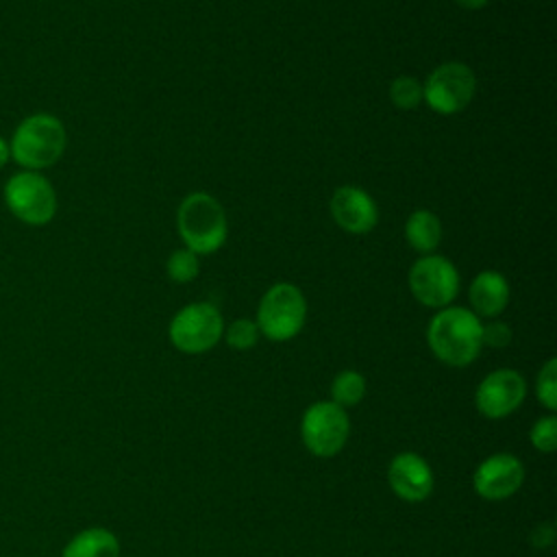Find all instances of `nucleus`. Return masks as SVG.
Listing matches in <instances>:
<instances>
[{
	"instance_id": "nucleus-14",
	"label": "nucleus",
	"mask_w": 557,
	"mask_h": 557,
	"mask_svg": "<svg viewBox=\"0 0 557 557\" xmlns=\"http://www.w3.org/2000/svg\"><path fill=\"white\" fill-rule=\"evenodd\" d=\"M468 298L476 318H496L509 302V283L500 272L483 270L474 276Z\"/></svg>"
},
{
	"instance_id": "nucleus-8",
	"label": "nucleus",
	"mask_w": 557,
	"mask_h": 557,
	"mask_svg": "<svg viewBox=\"0 0 557 557\" xmlns=\"http://www.w3.org/2000/svg\"><path fill=\"white\" fill-rule=\"evenodd\" d=\"M350 433V422L346 409L335 405L333 400H320L307 407L300 420V435L307 450L315 457H333L337 455Z\"/></svg>"
},
{
	"instance_id": "nucleus-12",
	"label": "nucleus",
	"mask_w": 557,
	"mask_h": 557,
	"mask_svg": "<svg viewBox=\"0 0 557 557\" xmlns=\"http://www.w3.org/2000/svg\"><path fill=\"white\" fill-rule=\"evenodd\" d=\"M387 481L392 492L407 500V503H420L431 496L435 479L431 466L416 453L405 450L398 453L387 468Z\"/></svg>"
},
{
	"instance_id": "nucleus-7",
	"label": "nucleus",
	"mask_w": 557,
	"mask_h": 557,
	"mask_svg": "<svg viewBox=\"0 0 557 557\" xmlns=\"http://www.w3.org/2000/svg\"><path fill=\"white\" fill-rule=\"evenodd\" d=\"M476 91L474 72L459 61L437 65L422 85V100L440 115L463 111Z\"/></svg>"
},
{
	"instance_id": "nucleus-22",
	"label": "nucleus",
	"mask_w": 557,
	"mask_h": 557,
	"mask_svg": "<svg viewBox=\"0 0 557 557\" xmlns=\"http://www.w3.org/2000/svg\"><path fill=\"white\" fill-rule=\"evenodd\" d=\"M257 339H259V326L255 320L237 318L226 329V344L235 350H248L257 344Z\"/></svg>"
},
{
	"instance_id": "nucleus-13",
	"label": "nucleus",
	"mask_w": 557,
	"mask_h": 557,
	"mask_svg": "<svg viewBox=\"0 0 557 557\" xmlns=\"http://www.w3.org/2000/svg\"><path fill=\"white\" fill-rule=\"evenodd\" d=\"M331 215L346 233L366 235L379 222V207L361 187L344 185L337 187L331 198Z\"/></svg>"
},
{
	"instance_id": "nucleus-24",
	"label": "nucleus",
	"mask_w": 557,
	"mask_h": 557,
	"mask_svg": "<svg viewBox=\"0 0 557 557\" xmlns=\"http://www.w3.org/2000/svg\"><path fill=\"white\" fill-rule=\"evenodd\" d=\"M553 537H555L553 527L550 524H540L535 529V533L531 535V544L533 546H548V544H553Z\"/></svg>"
},
{
	"instance_id": "nucleus-1",
	"label": "nucleus",
	"mask_w": 557,
	"mask_h": 557,
	"mask_svg": "<svg viewBox=\"0 0 557 557\" xmlns=\"http://www.w3.org/2000/svg\"><path fill=\"white\" fill-rule=\"evenodd\" d=\"M481 331L483 322L470 309L444 307L431 318L426 326V342L442 363L463 368L470 366L483 348Z\"/></svg>"
},
{
	"instance_id": "nucleus-4",
	"label": "nucleus",
	"mask_w": 557,
	"mask_h": 557,
	"mask_svg": "<svg viewBox=\"0 0 557 557\" xmlns=\"http://www.w3.org/2000/svg\"><path fill=\"white\" fill-rule=\"evenodd\" d=\"M2 198L13 218L28 226H46L57 213V191L41 172L22 170L11 174Z\"/></svg>"
},
{
	"instance_id": "nucleus-16",
	"label": "nucleus",
	"mask_w": 557,
	"mask_h": 557,
	"mask_svg": "<svg viewBox=\"0 0 557 557\" xmlns=\"http://www.w3.org/2000/svg\"><path fill=\"white\" fill-rule=\"evenodd\" d=\"M405 237L413 250L431 255L442 242V222L433 211L418 209L407 218Z\"/></svg>"
},
{
	"instance_id": "nucleus-6",
	"label": "nucleus",
	"mask_w": 557,
	"mask_h": 557,
	"mask_svg": "<svg viewBox=\"0 0 557 557\" xmlns=\"http://www.w3.org/2000/svg\"><path fill=\"white\" fill-rule=\"evenodd\" d=\"M224 335V320L215 305L191 302L183 307L170 322L168 337L172 346L187 355L211 350Z\"/></svg>"
},
{
	"instance_id": "nucleus-26",
	"label": "nucleus",
	"mask_w": 557,
	"mask_h": 557,
	"mask_svg": "<svg viewBox=\"0 0 557 557\" xmlns=\"http://www.w3.org/2000/svg\"><path fill=\"white\" fill-rule=\"evenodd\" d=\"M9 159H11V152H9V141L0 135V170L9 163Z\"/></svg>"
},
{
	"instance_id": "nucleus-10",
	"label": "nucleus",
	"mask_w": 557,
	"mask_h": 557,
	"mask_svg": "<svg viewBox=\"0 0 557 557\" xmlns=\"http://www.w3.org/2000/svg\"><path fill=\"white\" fill-rule=\"evenodd\" d=\"M527 396V381L518 370L498 368L490 372L474 392V405L481 416L500 420L513 413Z\"/></svg>"
},
{
	"instance_id": "nucleus-5",
	"label": "nucleus",
	"mask_w": 557,
	"mask_h": 557,
	"mask_svg": "<svg viewBox=\"0 0 557 557\" xmlns=\"http://www.w3.org/2000/svg\"><path fill=\"white\" fill-rule=\"evenodd\" d=\"M307 318V300L294 283H274L259 300L257 326L272 342L296 337Z\"/></svg>"
},
{
	"instance_id": "nucleus-11",
	"label": "nucleus",
	"mask_w": 557,
	"mask_h": 557,
	"mask_svg": "<svg viewBox=\"0 0 557 557\" xmlns=\"http://www.w3.org/2000/svg\"><path fill=\"white\" fill-rule=\"evenodd\" d=\"M524 481V466L511 453H496L483 459L474 474V492L485 500H503L516 494Z\"/></svg>"
},
{
	"instance_id": "nucleus-17",
	"label": "nucleus",
	"mask_w": 557,
	"mask_h": 557,
	"mask_svg": "<svg viewBox=\"0 0 557 557\" xmlns=\"http://www.w3.org/2000/svg\"><path fill=\"white\" fill-rule=\"evenodd\" d=\"M333 403L342 409L355 407L366 396V379L357 370H342L331 383Z\"/></svg>"
},
{
	"instance_id": "nucleus-23",
	"label": "nucleus",
	"mask_w": 557,
	"mask_h": 557,
	"mask_svg": "<svg viewBox=\"0 0 557 557\" xmlns=\"http://www.w3.org/2000/svg\"><path fill=\"white\" fill-rule=\"evenodd\" d=\"M481 339H483V346L505 348L511 342V329L505 322H498V320L487 322V324H483Z\"/></svg>"
},
{
	"instance_id": "nucleus-20",
	"label": "nucleus",
	"mask_w": 557,
	"mask_h": 557,
	"mask_svg": "<svg viewBox=\"0 0 557 557\" xmlns=\"http://www.w3.org/2000/svg\"><path fill=\"white\" fill-rule=\"evenodd\" d=\"M529 440L535 450L540 453H553L557 448V416L548 413L533 422L529 431Z\"/></svg>"
},
{
	"instance_id": "nucleus-25",
	"label": "nucleus",
	"mask_w": 557,
	"mask_h": 557,
	"mask_svg": "<svg viewBox=\"0 0 557 557\" xmlns=\"http://www.w3.org/2000/svg\"><path fill=\"white\" fill-rule=\"evenodd\" d=\"M455 2L468 11H476V9H483L490 0H455Z\"/></svg>"
},
{
	"instance_id": "nucleus-9",
	"label": "nucleus",
	"mask_w": 557,
	"mask_h": 557,
	"mask_svg": "<svg viewBox=\"0 0 557 557\" xmlns=\"http://www.w3.org/2000/svg\"><path fill=\"white\" fill-rule=\"evenodd\" d=\"M409 289L420 305L444 309L459 294V272L442 255H422L409 268Z\"/></svg>"
},
{
	"instance_id": "nucleus-21",
	"label": "nucleus",
	"mask_w": 557,
	"mask_h": 557,
	"mask_svg": "<svg viewBox=\"0 0 557 557\" xmlns=\"http://www.w3.org/2000/svg\"><path fill=\"white\" fill-rule=\"evenodd\" d=\"M535 394L546 409H557V359H548L537 372Z\"/></svg>"
},
{
	"instance_id": "nucleus-3",
	"label": "nucleus",
	"mask_w": 557,
	"mask_h": 557,
	"mask_svg": "<svg viewBox=\"0 0 557 557\" xmlns=\"http://www.w3.org/2000/svg\"><path fill=\"white\" fill-rule=\"evenodd\" d=\"M176 226L185 248L196 255L215 252L226 242L228 233L224 207L207 191H194L181 200Z\"/></svg>"
},
{
	"instance_id": "nucleus-15",
	"label": "nucleus",
	"mask_w": 557,
	"mask_h": 557,
	"mask_svg": "<svg viewBox=\"0 0 557 557\" xmlns=\"http://www.w3.org/2000/svg\"><path fill=\"white\" fill-rule=\"evenodd\" d=\"M61 557H120V542L109 529L91 527L76 533Z\"/></svg>"
},
{
	"instance_id": "nucleus-2",
	"label": "nucleus",
	"mask_w": 557,
	"mask_h": 557,
	"mask_svg": "<svg viewBox=\"0 0 557 557\" xmlns=\"http://www.w3.org/2000/svg\"><path fill=\"white\" fill-rule=\"evenodd\" d=\"M67 135L63 122L52 113H30L13 131L9 139L11 159L30 172L52 168L65 152Z\"/></svg>"
},
{
	"instance_id": "nucleus-19",
	"label": "nucleus",
	"mask_w": 557,
	"mask_h": 557,
	"mask_svg": "<svg viewBox=\"0 0 557 557\" xmlns=\"http://www.w3.org/2000/svg\"><path fill=\"white\" fill-rule=\"evenodd\" d=\"M389 100L396 109H416L422 102V85L413 76H398L389 85Z\"/></svg>"
},
{
	"instance_id": "nucleus-18",
	"label": "nucleus",
	"mask_w": 557,
	"mask_h": 557,
	"mask_svg": "<svg viewBox=\"0 0 557 557\" xmlns=\"http://www.w3.org/2000/svg\"><path fill=\"white\" fill-rule=\"evenodd\" d=\"M165 270L174 283H189L198 276V270H200L198 255L191 252L189 248H178L168 257Z\"/></svg>"
}]
</instances>
